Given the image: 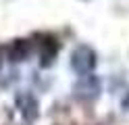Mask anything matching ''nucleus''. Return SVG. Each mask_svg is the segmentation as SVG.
I'll return each instance as SVG.
<instances>
[{"instance_id":"obj_1","label":"nucleus","mask_w":129,"mask_h":125,"mask_svg":"<svg viewBox=\"0 0 129 125\" xmlns=\"http://www.w3.org/2000/svg\"><path fill=\"white\" fill-rule=\"evenodd\" d=\"M71 67L79 73V75H87L94 67H96V54L90 46H79L73 50L71 56Z\"/></svg>"},{"instance_id":"obj_4","label":"nucleus","mask_w":129,"mask_h":125,"mask_svg":"<svg viewBox=\"0 0 129 125\" xmlns=\"http://www.w3.org/2000/svg\"><path fill=\"white\" fill-rule=\"evenodd\" d=\"M123 106H125V108H129V92H127V96L123 98Z\"/></svg>"},{"instance_id":"obj_2","label":"nucleus","mask_w":129,"mask_h":125,"mask_svg":"<svg viewBox=\"0 0 129 125\" xmlns=\"http://www.w3.org/2000/svg\"><path fill=\"white\" fill-rule=\"evenodd\" d=\"M98 92H100V81L96 79L94 75H83V77L77 81V86H75V94L79 98H85V100L96 98Z\"/></svg>"},{"instance_id":"obj_3","label":"nucleus","mask_w":129,"mask_h":125,"mask_svg":"<svg viewBox=\"0 0 129 125\" xmlns=\"http://www.w3.org/2000/svg\"><path fill=\"white\" fill-rule=\"evenodd\" d=\"M31 52V44L27 40H19V42H15V44L9 48V56H11V61H23V58H27Z\"/></svg>"}]
</instances>
